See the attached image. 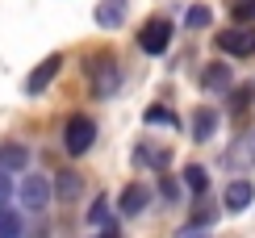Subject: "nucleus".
I'll list each match as a JSON object with an SVG mask.
<instances>
[{
  "instance_id": "f257e3e1",
  "label": "nucleus",
  "mask_w": 255,
  "mask_h": 238,
  "mask_svg": "<svg viewBox=\"0 0 255 238\" xmlns=\"http://www.w3.org/2000/svg\"><path fill=\"white\" fill-rule=\"evenodd\" d=\"M84 80H88V92L97 96V101H105V96H113L122 88V67L113 55H88L84 59Z\"/></svg>"
},
{
  "instance_id": "f03ea898",
  "label": "nucleus",
  "mask_w": 255,
  "mask_h": 238,
  "mask_svg": "<svg viewBox=\"0 0 255 238\" xmlns=\"http://www.w3.org/2000/svg\"><path fill=\"white\" fill-rule=\"evenodd\" d=\"M92 142H97V125H92V117H67V129H63V146H67V155H88Z\"/></svg>"
},
{
  "instance_id": "7ed1b4c3",
  "label": "nucleus",
  "mask_w": 255,
  "mask_h": 238,
  "mask_svg": "<svg viewBox=\"0 0 255 238\" xmlns=\"http://www.w3.org/2000/svg\"><path fill=\"white\" fill-rule=\"evenodd\" d=\"M167 46H172V21L167 17H151L138 29V50L142 55H163Z\"/></svg>"
},
{
  "instance_id": "20e7f679",
  "label": "nucleus",
  "mask_w": 255,
  "mask_h": 238,
  "mask_svg": "<svg viewBox=\"0 0 255 238\" xmlns=\"http://www.w3.org/2000/svg\"><path fill=\"white\" fill-rule=\"evenodd\" d=\"M218 46L226 50L230 59H247L255 55V25H230L218 34Z\"/></svg>"
},
{
  "instance_id": "39448f33",
  "label": "nucleus",
  "mask_w": 255,
  "mask_h": 238,
  "mask_svg": "<svg viewBox=\"0 0 255 238\" xmlns=\"http://www.w3.org/2000/svg\"><path fill=\"white\" fill-rule=\"evenodd\" d=\"M50 201V180L46 176H21V209L38 213Z\"/></svg>"
},
{
  "instance_id": "423d86ee",
  "label": "nucleus",
  "mask_w": 255,
  "mask_h": 238,
  "mask_svg": "<svg viewBox=\"0 0 255 238\" xmlns=\"http://www.w3.org/2000/svg\"><path fill=\"white\" fill-rule=\"evenodd\" d=\"M59 71H63V55H46V59H42L34 71L25 75V92H29V96L46 92V88H50V80H55Z\"/></svg>"
},
{
  "instance_id": "0eeeda50",
  "label": "nucleus",
  "mask_w": 255,
  "mask_h": 238,
  "mask_svg": "<svg viewBox=\"0 0 255 238\" xmlns=\"http://www.w3.org/2000/svg\"><path fill=\"white\" fill-rule=\"evenodd\" d=\"M251 201H255V180H230V184H226V192H222V205H226V213H243Z\"/></svg>"
},
{
  "instance_id": "6e6552de",
  "label": "nucleus",
  "mask_w": 255,
  "mask_h": 238,
  "mask_svg": "<svg viewBox=\"0 0 255 238\" xmlns=\"http://www.w3.org/2000/svg\"><path fill=\"white\" fill-rule=\"evenodd\" d=\"M126 13H130V0H101L92 17H97V25H101V29H122Z\"/></svg>"
},
{
  "instance_id": "1a4fd4ad",
  "label": "nucleus",
  "mask_w": 255,
  "mask_h": 238,
  "mask_svg": "<svg viewBox=\"0 0 255 238\" xmlns=\"http://www.w3.org/2000/svg\"><path fill=\"white\" fill-rule=\"evenodd\" d=\"M230 84H235V75H230V67L222 59L209 63V67L201 71V88H205V92H230Z\"/></svg>"
},
{
  "instance_id": "9d476101",
  "label": "nucleus",
  "mask_w": 255,
  "mask_h": 238,
  "mask_svg": "<svg viewBox=\"0 0 255 238\" xmlns=\"http://www.w3.org/2000/svg\"><path fill=\"white\" fill-rule=\"evenodd\" d=\"M25 163H29V150L21 146V142H0V171H25Z\"/></svg>"
},
{
  "instance_id": "9b49d317",
  "label": "nucleus",
  "mask_w": 255,
  "mask_h": 238,
  "mask_svg": "<svg viewBox=\"0 0 255 238\" xmlns=\"http://www.w3.org/2000/svg\"><path fill=\"white\" fill-rule=\"evenodd\" d=\"M146 201H151V192H146V184H130V188L122 192V218H134V213H142L146 209Z\"/></svg>"
},
{
  "instance_id": "f8f14e48",
  "label": "nucleus",
  "mask_w": 255,
  "mask_h": 238,
  "mask_svg": "<svg viewBox=\"0 0 255 238\" xmlns=\"http://www.w3.org/2000/svg\"><path fill=\"white\" fill-rule=\"evenodd\" d=\"M218 129V113L214 109H193V138L197 142H209Z\"/></svg>"
},
{
  "instance_id": "ddd939ff",
  "label": "nucleus",
  "mask_w": 255,
  "mask_h": 238,
  "mask_svg": "<svg viewBox=\"0 0 255 238\" xmlns=\"http://www.w3.org/2000/svg\"><path fill=\"white\" fill-rule=\"evenodd\" d=\"M80 176L76 171H63V176H55V184H50V197H59V201H76L80 197Z\"/></svg>"
},
{
  "instance_id": "4468645a",
  "label": "nucleus",
  "mask_w": 255,
  "mask_h": 238,
  "mask_svg": "<svg viewBox=\"0 0 255 238\" xmlns=\"http://www.w3.org/2000/svg\"><path fill=\"white\" fill-rule=\"evenodd\" d=\"M184 188L193 192V197H205V188H209V171L201 167V163H188V167H184Z\"/></svg>"
},
{
  "instance_id": "2eb2a0df",
  "label": "nucleus",
  "mask_w": 255,
  "mask_h": 238,
  "mask_svg": "<svg viewBox=\"0 0 255 238\" xmlns=\"http://www.w3.org/2000/svg\"><path fill=\"white\" fill-rule=\"evenodd\" d=\"M113 213H109V197H97L92 201V213H88V226H97V230H109Z\"/></svg>"
},
{
  "instance_id": "dca6fc26",
  "label": "nucleus",
  "mask_w": 255,
  "mask_h": 238,
  "mask_svg": "<svg viewBox=\"0 0 255 238\" xmlns=\"http://www.w3.org/2000/svg\"><path fill=\"white\" fill-rule=\"evenodd\" d=\"M0 238H21V213L0 205Z\"/></svg>"
},
{
  "instance_id": "f3484780",
  "label": "nucleus",
  "mask_w": 255,
  "mask_h": 238,
  "mask_svg": "<svg viewBox=\"0 0 255 238\" xmlns=\"http://www.w3.org/2000/svg\"><path fill=\"white\" fill-rule=\"evenodd\" d=\"M138 163H146V167H159V171H163L167 163H172V150H167V146H155V150H138Z\"/></svg>"
},
{
  "instance_id": "a211bd4d",
  "label": "nucleus",
  "mask_w": 255,
  "mask_h": 238,
  "mask_svg": "<svg viewBox=\"0 0 255 238\" xmlns=\"http://www.w3.org/2000/svg\"><path fill=\"white\" fill-rule=\"evenodd\" d=\"M142 121H146V125H180L176 117H172V109H167V105H151V109L142 113Z\"/></svg>"
},
{
  "instance_id": "6ab92c4d",
  "label": "nucleus",
  "mask_w": 255,
  "mask_h": 238,
  "mask_svg": "<svg viewBox=\"0 0 255 238\" xmlns=\"http://www.w3.org/2000/svg\"><path fill=\"white\" fill-rule=\"evenodd\" d=\"M209 21H214V13H209V4H193V8L184 13V25H188V29H205Z\"/></svg>"
},
{
  "instance_id": "aec40b11",
  "label": "nucleus",
  "mask_w": 255,
  "mask_h": 238,
  "mask_svg": "<svg viewBox=\"0 0 255 238\" xmlns=\"http://www.w3.org/2000/svg\"><path fill=\"white\" fill-rule=\"evenodd\" d=\"M251 96H255V84H247V88H239V92H235V101H230V105H235V113H243V109H247V101H251Z\"/></svg>"
},
{
  "instance_id": "412c9836",
  "label": "nucleus",
  "mask_w": 255,
  "mask_h": 238,
  "mask_svg": "<svg viewBox=\"0 0 255 238\" xmlns=\"http://www.w3.org/2000/svg\"><path fill=\"white\" fill-rule=\"evenodd\" d=\"M235 13H239L243 21H251V17H255V0H239V4H235Z\"/></svg>"
},
{
  "instance_id": "4be33fe9",
  "label": "nucleus",
  "mask_w": 255,
  "mask_h": 238,
  "mask_svg": "<svg viewBox=\"0 0 255 238\" xmlns=\"http://www.w3.org/2000/svg\"><path fill=\"white\" fill-rule=\"evenodd\" d=\"M8 192H13V180H8V176H4V171H0V201H4V197H8Z\"/></svg>"
},
{
  "instance_id": "5701e85b",
  "label": "nucleus",
  "mask_w": 255,
  "mask_h": 238,
  "mask_svg": "<svg viewBox=\"0 0 255 238\" xmlns=\"http://www.w3.org/2000/svg\"><path fill=\"white\" fill-rule=\"evenodd\" d=\"M188 238H205V234H188Z\"/></svg>"
},
{
  "instance_id": "b1692460",
  "label": "nucleus",
  "mask_w": 255,
  "mask_h": 238,
  "mask_svg": "<svg viewBox=\"0 0 255 238\" xmlns=\"http://www.w3.org/2000/svg\"><path fill=\"white\" fill-rule=\"evenodd\" d=\"M251 163H255V150H251Z\"/></svg>"
}]
</instances>
